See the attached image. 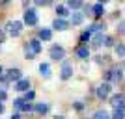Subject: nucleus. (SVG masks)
<instances>
[{
	"instance_id": "obj_13",
	"label": "nucleus",
	"mask_w": 125,
	"mask_h": 119,
	"mask_svg": "<svg viewBox=\"0 0 125 119\" xmlns=\"http://www.w3.org/2000/svg\"><path fill=\"white\" fill-rule=\"evenodd\" d=\"M52 37V32L49 30V28H41L39 30V39H43V41H51Z\"/></svg>"
},
{
	"instance_id": "obj_18",
	"label": "nucleus",
	"mask_w": 125,
	"mask_h": 119,
	"mask_svg": "<svg viewBox=\"0 0 125 119\" xmlns=\"http://www.w3.org/2000/svg\"><path fill=\"white\" fill-rule=\"evenodd\" d=\"M103 13H104V6L103 4H95L94 6V15L95 17H101Z\"/></svg>"
},
{
	"instance_id": "obj_31",
	"label": "nucleus",
	"mask_w": 125,
	"mask_h": 119,
	"mask_svg": "<svg viewBox=\"0 0 125 119\" xmlns=\"http://www.w3.org/2000/svg\"><path fill=\"white\" fill-rule=\"evenodd\" d=\"M6 97H8V95H6V91H2V89H0V101H6Z\"/></svg>"
},
{
	"instance_id": "obj_14",
	"label": "nucleus",
	"mask_w": 125,
	"mask_h": 119,
	"mask_svg": "<svg viewBox=\"0 0 125 119\" xmlns=\"http://www.w3.org/2000/svg\"><path fill=\"white\" fill-rule=\"evenodd\" d=\"M103 41H104V36L99 32V34H95V36H94V39H92V47H95V48H97V47H101V43H103Z\"/></svg>"
},
{
	"instance_id": "obj_21",
	"label": "nucleus",
	"mask_w": 125,
	"mask_h": 119,
	"mask_svg": "<svg viewBox=\"0 0 125 119\" xmlns=\"http://www.w3.org/2000/svg\"><path fill=\"white\" fill-rule=\"evenodd\" d=\"M112 119H125V108H121V110H114V114H112Z\"/></svg>"
},
{
	"instance_id": "obj_9",
	"label": "nucleus",
	"mask_w": 125,
	"mask_h": 119,
	"mask_svg": "<svg viewBox=\"0 0 125 119\" xmlns=\"http://www.w3.org/2000/svg\"><path fill=\"white\" fill-rule=\"evenodd\" d=\"M52 28H54V30H67L69 28V22L67 21H63V19H56V21L52 22Z\"/></svg>"
},
{
	"instance_id": "obj_12",
	"label": "nucleus",
	"mask_w": 125,
	"mask_h": 119,
	"mask_svg": "<svg viewBox=\"0 0 125 119\" xmlns=\"http://www.w3.org/2000/svg\"><path fill=\"white\" fill-rule=\"evenodd\" d=\"M28 88H30V80H26V78H21V80L15 84L17 91H28Z\"/></svg>"
},
{
	"instance_id": "obj_1",
	"label": "nucleus",
	"mask_w": 125,
	"mask_h": 119,
	"mask_svg": "<svg viewBox=\"0 0 125 119\" xmlns=\"http://www.w3.org/2000/svg\"><path fill=\"white\" fill-rule=\"evenodd\" d=\"M21 28H22V22L21 21H10L8 24H6V30H8V34H10L11 37L19 36V34H21Z\"/></svg>"
},
{
	"instance_id": "obj_11",
	"label": "nucleus",
	"mask_w": 125,
	"mask_h": 119,
	"mask_svg": "<svg viewBox=\"0 0 125 119\" xmlns=\"http://www.w3.org/2000/svg\"><path fill=\"white\" fill-rule=\"evenodd\" d=\"M110 102H112V106L116 110H121L123 108V95H114V97L110 99Z\"/></svg>"
},
{
	"instance_id": "obj_23",
	"label": "nucleus",
	"mask_w": 125,
	"mask_h": 119,
	"mask_svg": "<svg viewBox=\"0 0 125 119\" xmlns=\"http://www.w3.org/2000/svg\"><path fill=\"white\" fill-rule=\"evenodd\" d=\"M8 84H10V80H8V78H6V76H0V89H2V91H6Z\"/></svg>"
},
{
	"instance_id": "obj_3",
	"label": "nucleus",
	"mask_w": 125,
	"mask_h": 119,
	"mask_svg": "<svg viewBox=\"0 0 125 119\" xmlns=\"http://www.w3.org/2000/svg\"><path fill=\"white\" fill-rule=\"evenodd\" d=\"M62 80H67V78H71V74H73V65H71V62H63V65H62Z\"/></svg>"
},
{
	"instance_id": "obj_26",
	"label": "nucleus",
	"mask_w": 125,
	"mask_h": 119,
	"mask_svg": "<svg viewBox=\"0 0 125 119\" xmlns=\"http://www.w3.org/2000/svg\"><path fill=\"white\" fill-rule=\"evenodd\" d=\"M116 52H118L120 56H125V45H118V47H116Z\"/></svg>"
},
{
	"instance_id": "obj_30",
	"label": "nucleus",
	"mask_w": 125,
	"mask_h": 119,
	"mask_svg": "<svg viewBox=\"0 0 125 119\" xmlns=\"http://www.w3.org/2000/svg\"><path fill=\"white\" fill-rule=\"evenodd\" d=\"M82 108H84L82 102H75V110H82Z\"/></svg>"
},
{
	"instance_id": "obj_16",
	"label": "nucleus",
	"mask_w": 125,
	"mask_h": 119,
	"mask_svg": "<svg viewBox=\"0 0 125 119\" xmlns=\"http://www.w3.org/2000/svg\"><path fill=\"white\" fill-rule=\"evenodd\" d=\"M34 110H36L37 114H47V110H49V106L45 102H37L36 106H34Z\"/></svg>"
},
{
	"instance_id": "obj_20",
	"label": "nucleus",
	"mask_w": 125,
	"mask_h": 119,
	"mask_svg": "<svg viewBox=\"0 0 125 119\" xmlns=\"http://www.w3.org/2000/svg\"><path fill=\"white\" fill-rule=\"evenodd\" d=\"M94 119H110V115H108V112H104V110H99V112H95Z\"/></svg>"
},
{
	"instance_id": "obj_28",
	"label": "nucleus",
	"mask_w": 125,
	"mask_h": 119,
	"mask_svg": "<svg viewBox=\"0 0 125 119\" xmlns=\"http://www.w3.org/2000/svg\"><path fill=\"white\" fill-rule=\"evenodd\" d=\"M104 45H106V47H112V45H114V39H112V37H104Z\"/></svg>"
},
{
	"instance_id": "obj_10",
	"label": "nucleus",
	"mask_w": 125,
	"mask_h": 119,
	"mask_svg": "<svg viewBox=\"0 0 125 119\" xmlns=\"http://www.w3.org/2000/svg\"><path fill=\"white\" fill-rule=\"evenodd\" d=\"M77 56L82 58V60H88L90 58V48L86 47V45H80V47H77Z\"/></svg>"
},
{
	"instance_id": "obj_5",
	"label": "nucleus",
	"mask_w": 125,
	"mask_h": 119,
	"mask_svg": "<svg viewBox=\"0 0 125 119\" xmlns=\"http://www.w3.org/2000/svg\"><path fill=\"white\" fill-rule=\"evenodd\" d=\"M26 50H30L34 56H36V54H39V52H41V43H39V39H32V41L28 43Z\"/></svg>"
},
{
	"instance_id": "obj_7",
	"label": "nucleus",
	"mask_w": 125,
	"mask_h": 119,
	"mask_svg": "<svg viewBox=\"0 0 125 119\" xmlns=\"http://www.w3.org/2000/svg\"><path fill=\"white\" fill-rule=\"evenodd\" d=\"M6 78H8V80H13V82H19V80H21L22 78V73L19 71V69H10V71H8V74H6Z\"/></svg>"
},
{
	"instance_id": "obj_8",
	"label": "nucleus",
	"mask_w": 125,
	"mask_h": 119,
	"mask_svg": "<svg viewBox=\"0 0 125 119\" xmlns=\"http://www.w3.org/2000/svg\"><path fill=\"white\" fill-rule=\"evenodd\" d=\"M108 93H110V84H101L99 88H97V97H101V99H104V97H108Z\"/></svg>"
},
{
	"instance_id": "obj_19",
	"label": "nucleus",
	"mask_w": 125,
	"mask_h": 119,
	"mask_svg": "<svg viewBox=\"0 0 125 119\" xmlns=\"http://www.w3.org/2000/svg\"><path fill=\"white\" fill-rule=\"evenodd\" d=\"M13 106H15L17 110H24L26 101H24V99H15V101H13Z\"/></svg>"
},
{
	"instance_id": "obj_34",
	"label": "nucleus",
	"mask_w": 125,
	"mask_h": 119,
	"mask_svg": "<svg viewBox=\"0 0 125 119\" xmlns=\"http://www.w3.org/2000/svg\"><path fill=\"white\" fill-rule=\"evenodd\" d=\"M0 76H2V67H0Z\"/></svg>"
},
{
	"instance_id": "obj_22",
	"label": "nucleus",
	"mask_w": 125,
	"mask_h": 119,
	"mask_svg": "<svg viewBox=\"0 0 125 119\" xmlns=\"http://www.w3.org/2000/svg\"><path fill=\"white\" fill-rule=\"evenodd\" d=\"M56 13H58V19H63V17L67 15V8H63V6H58V8H56Z\"/></svg>"
},
{
	"instance_id": "obj_17",
	"label": "nucleus",
	"mask_w": 125,
	"mask_h": 119,
	"mask_svg": "<svg viewBox=\"0 0 125 119\" xmlns=\"http://www.w3.org/2000/svg\"><path fill=\"white\" fill-rule=\"evenodd\" d=\"M82 21H84L82 13H73V15H71V22H73V24H80Z\"/></svg>"
},
{
	"instance_id": "obj_33",
	"label": "nucleus",
	"mask_w": 125,
	"mask_h": 119,
	"mask_svg": "<svg viewBox=\"0 0 125 119\" xmlns=\"http://www.w3.org/2000/svg\"><path fill=\"white\" fill-rule=\"evenodd\" d=\"M2 112H4V104L0 102V114H2Z\"/></svg>"
},
{
	"instance_id": "obj_27",
	"label": "nucleus",
	"mask_w": 125,
	"mask_h": 119,
	"mask_svg": "<svg viewBox=\"0 0 125 119\" xmlns=\"http://www.w3.org/2000/svg\"><path fill=\"white\" fill-rule=\"evenodd\" d=\"M88 39H90V32H84L82 36H80V41H82V43H86Z\"/></svg>"
},
{
	"instance_id": "obj_32",
	"label": "nucleus",
	"mask_w": 125,
	"mask_h": 119,
	"mask_svg": "<svg viewBox=\"0 0 125 119\" xmlns=\"http://www.w3.org/2000/svg\"><path fill=\"white\" fill-rule=\"evenodd\" d=\"M11 119H21V117H19V114H15V115H11Z\"/></svg>"
},
{
	"instance_id": "obj_6",
	"label": "nucleus",
	"mask_w": 125,
	"mask_h": 119,
	"mask_svg": "<svg viewBox=\"0 0 125 119\" xmlns=\"http://www.w3.org/2000/svg\"><path fill=\"white\" fill-rule=\"evenodd\" d=\"M51 58L52 60H63L65 58V50L62 47H52L51 48Z\"/></svg>"
},
{
	"instance_id": "obj_29",
	"label": "nucleus",
	"mask_w": 125,
	"mask_h": 119,
	"mask_svg": "<svg viewBox=\"0 0 125 119\" xmlns=\"http://www.w3.org/2000/svg\"><path fill=\"white\" fill-rule=\"evenodd\" d=\"M4 39H6V32L4 28H0V43H4Z\"/></svg>"
},
{
	"instance_id": "obj_4",
	"label": "nucleus",
	"mask_w": 125,
	"mask_h": 119,
	"mask_svg": "<svg viewBox=\"0 0 125 119\" xmlns=\"http://www.w3.org/2000/svg\"><path fill=\"white\" fill-rule=\"evenodd\" d=\"M24 24H28V26H36L37 24V15H36V11H32V9H28L24 13Z\"/></svg>"
},
{
	"instance_id": "obj_24",
	"label": "nucleus",
	"mask_w": 125,
	"mask_h": 119,
	"mask_svg": "<svg viewBox=\"0 0 125 119\" xmlns=\"http://www.w3.org/2000/svg\"><path fill=\"white\" fill-rule=\"evenodd\" d=\"M67 6H69V8H73V9H77V8H80V6H82V2H78V0H75V2H73V0H71Z\"/></svg>"
},
{
	"instance_id": "obj_2",
	"label": "nucleus",
	"mask_w": 125,
	"mask_h": 119,
	"mask_svg": "<svg viewBox=\"0 0 125 119\" xmlns=\"http://www.w3.org/2000/svg\"><path fill=\"white\" fill-rule=\"evenodd\" d=\"M104 78H106V84H110V82H120L121 78H123V74H121L120 71L112 69V71H106V73H104Z\"/></svg>"
},
{
	"instance_id": "obj_15",
	"label": "nucleus",
	"mask_w": 125,
	"mask_h": 119,
	"mask_svg": "<svg viewBox=\"0 0 125 119\" xmlns=\"http://www.w3.org/2000/svg\"><path fill=\"white\" fill-rule=\"evenodd\" d=\"M39 73H41L45 78L51 76V67H49V63H41V65H39Z\"/></svg>"
},
{
	"instance_id": "obj_25",
	"label": "nucleus",
	"mask_w": 125,
	"mask_h": 119,
	"mask_svg": "<svg viewBox=\"0 0 125 119\" xmlns=\"http://www.w3.org/2000/svg\"><path fill=\"white\" fill-rule=\"evenodd\" d=\"M34 97H36V93H34V91H26L24 101H26V102H28V101H34Z\"/></svg>"
}]
</instances>
